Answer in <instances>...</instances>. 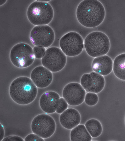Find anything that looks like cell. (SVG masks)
<instances>
[{
    "mask_svg": "<svg viewBox=\"0 0 125 141\" xmlns=\"http://www.w3.org/2000/svg\"><path fill=\"white\" fill-rule=\"evenodd\" d=\"M77 19L83 26L94 28L100 25L105 15L104 8L97 0H84L78 5L76 11Z\"/></svg>",
    "mask_w": 125,
    "mask_h": 141,
    "instance_id": "1",
    "label": "cell"
},
{
    "mask_svg": "<svg viewBox=\"0 0 125 141\" xmlns=\"http://www.w3.org/2000/svg\"><path fill=\"white\" fill-rule=\"evenodd\" d=\"M10 97L16 103L25 105L35 99L37 88L31 78L25 76L16 78L11 83L9 89Z\"/></svg>",
    "mask_w": 125,
    "mask_h": 141,
    "instance_id": "2",
    "label": "cell"
},
{
    "mask_svg": "<svg viewBox=\"0 0 125 141\" xmlns=\"http://www.w3.org/2000/svg\"><path fill=\"white\" fill-rule=\"evenodd\" d=\"M50 0H35L28 7L27 18L30 23L36 26L47 25L52 20L54 11L48 2Z\"/></svg>",
    "mask_w": 125,
    "mask_h": 141,
    "instance_id": "3",
    "label": "cell"
},
{
    "mask_svg": "<svg viewBox=\"0 0 125 141\" xmlns=\"http://www.w3.org/2000/svg\"><path fill=\"white\" fill-rule=\"evenodd\" d=\"M84 46L88 54L96 58L106 55L110 46L109 39L104 33L100 31L91 32L86 37Z\"/></svg>",
    "mask_w": 125,
    "mask_h": 141,
    "instance_id": "4",
    "label": "cell"
},
{
    "mask_svg": "<svg viewBox=\"0 0 125 141\" xmlns=\"http://www.w3.org/2000/svg\"><path fill=\"white\" fill-rule=\"evenodd\" d=\"M35 58L33 49L25 43L16 44L12 47L10 52V58L11 62L20 68L30 66L33 63Z\"/></svg>",
    "mask_w": 125,
    "mask_h": 141,
    "instance_id": "5",
    "label": "cell"
},
{
    "mask_svg": "<svg viewBox=\"0 0 125 141\" xmlns=\"http://www.w3.org/2000/svg\"><path fill=\"white\" fill-rule=\"evenodd\" d=\"M60 48L66 55L74 57L82 52L84 42L81 36L77 32L72 31L63 36L59 42Z\"/></svg>",
    "mask_w": 125,
    "mask_h": 141,
    "instance_id": "6",
    "label": "cell"
},
{
    "mask_svg": "<svg viewBox=\"0 0 125 141\" xmlns=\"http://www.w3.org/2000/svg\"><path fill=\"white\" fill-rule=\"evenodd\" d=\"M66 61V55L61 48L55 47L47 48L41 59L43 66L52 72L62 70L65 65Z\"/></svg>",
    "mask_w": 125,
    "mask_h": 141,
    "instance_id": "7",
    "label": "cell"
},
{
    "mask_svg": "<svg viewBox=\"0 0 125 141\" xmlns=\"http://www.w3.org/2000/svg\"><path fill=\"white\" fill-rule=\"evenodd\" d=\"M32 131L43 139L51 137L56 129L55 122L53 118L46 114H41L35 117L32 121Z\"/></svg>",
    "mask_w": 125,
    "mask_h": 141,
    "instance_id": "8",
    "label": "cell"
},
{
    "mask_svg": "<svg viewBox=\"0 0 125 141\" xmlns=\"http://www.w3.org/2000/svg\"><path fill=\"white\" fill-rule=\"evenodd\" d=\"M55 35L52 29L48 25L36 26L31 30L30 38L35 46L47 48L50 46L54 40Z\"/></svg>",
    "mask_w": 125,
    "mask_h": 141,
    "instance_id": "9",
    "label": "cell"
},
{
    "mask_svg": "<svg viewBox=\"0 0 125 141\" xmlns=\"http://www.w3.org/2000/svg\"><path fill=\"white\" fill-rule=\"evenodd\" d=\"M86 91L80 84L76 82L70 83L66 85L62 92L63 98L71 106L79 105L84 101Z\"/></svg>",
    "mask_w": 125,
    "mask_h": 141,
    "instance_id": "10",
    "label": "cell"
},
{
    "mask_svg": "<svg viewBox=\"0 0 125 141\" xmlns=\"http://www.w3.org/2000/svg\"><path fill=\"white\" fill-rule=\"evenodd\" d=\"M31 79L37 87L44 88L49 86L52 80V72L43 66L35 68L32 71Z\"/></svg>",
    "mask_w": 125,
    "mask_h": 141,
    "instance_id": "11",
    "label": "cell"
},
{
    "mask_svg": "<svg viewBox=\"0 0 125 141\" xmlns=\"http://www.w3.org/2000/svg\"><path fill=\"white\" fill-rule=\"evenodd\" d=\"M60 97L57 93L49 91L43 93L39 101L40 106L44 112L49 114L55 112L58 105Z\"/></svg>",
    "mask_w": 125,
    "mask_h": 141,
    "instance_id": "12",
    "label": "cell"
},
{
    "mask_svg": "<svg viewBox=\"0 0 125 141\" xmlns=\"http://www.w3.org/2000/svg\"><path fill=\"white\" fill-rule=\"evenodd\" d=\"M92 67L94 71L105 76L110 74L113 70V61L109 56H101L94 58Z\"/></svg>",
    "mask_w": 125,
    "mask_h": 141,
    "instance_id": "13",
    "label": "cell"
},
{
    "mask_svg": "<svg viewBox=\"0 0 125 141\" xmlns=\"http://www.w3.org/2000/svg\"><path fill=\"white\" fill-rule=\"evenodd\" d=\"M59 119L61 125L63 127L71 129L79 124L81 118L77 110L69 108L61 114Z\"/></svg>",
    "mask_w": 125,
    "mask_h": 141,
    "instance_id": "14",
    "label": "cell"
},
{
    "mask_svg": "<svg viewBox=\"0 0 125 141\" xmlns=\"http://www.w3.org/2000/svg\"><path fill=\"white\" fill-rule=\"evenodd\" d=\"M92 137L85 126L83 124H79L72 129L70 134L72 141H90Z\"/></svg>",
    "mask_w": 125,
    "mask_h": 141,
    "instance_id": "15",
    "label": "cell"
},
{
    "mask_svg": "<svg viewBox=\"0 0 125 141\" xmlns=\"http://www.w3.org/2000/svg\"><path fill=\"white\" fill-rule=\"evenodd\" d=\"M113 70L118 79L125 81V53L117 56L113 62Z\"/></svg>",
    "mask_w": 125,
    "mask_h": 141,
    "instance_id": "16",
    "label": "cell"
},
{
    "mask_svg": "<svg viewBox=\"0 0 125 141\" xmlns=\"http://www.w3.org/2000/svg\"><path fill=\"white\" fill-rule=\"evenodd\" d=\"M89 73L92 80L88 92L96 94L100 92L103 89L105 85V80L103 76L94 71Z\"/></svg>",
    "mask_w": 125,
    "mask_h": 141,
    "instance_id": "17",
    "label": "cell"
},
{
    "mask_svg": "<svg viewBox=\"0 0 125 141\" xmlns=\"http://www.w3.org/2000/svg\"><path fill=\"white\" fill-rule=\"evenodd\" d=\"M85 126L89 133L93 138L99 136L103 131V127L100 122L95 119H91L87 121Z\"/></svg>",
    "mask_w": 125,
    "mask_h": 141,
    "instance_id": "18",
    "label": "cell"
},
{
    "mask_svg": "<svg viewBox=\"0 0 125 141\" xmlns=\"http://www.w3.org/2000/svg\"><path fill=\"white\" fill-rule=\"evenodd\" d=\"M98 100V97L96 93L89 92L86 94L84 100L88 105L93 106L97 103Z\"/></svg>",
    "mask_w": 125,
    "mask_h": 141,
    "instance_id": "19",
    "label": "cell"
},
{
    "mask_svg": "<svg viewBox=\"0 0 125 141\" xmlns=\"http://www.w3.org/2000/svg\"><path fill=\"white\" fill-rule=\"evenodd\" d=\"M91 80L89 73L84 74L81 78L80 84L87 92H88L90 88Z\"/></svg>",
    "mask_w": 125,
    "mask_h": 141,
    "instance_id": "20",
    "label": "cell"
},
{
    "mask_svg": "<svg viewBox=\"0 0 125 141\" xmlns=\"http://www.w3.org/2000/svg\"><path fill=\"white\" fill-rule=\"evenodd\" d=\"M68 104L63 97L60 98L56 112L61 114L68 108Z\"/></svg>",
    "mask_w": 125,
    "mask_h": 141,
    "instance_id": "21",
    "label": "cell"
},
{
    "mask_svg": "<svg viewBox=\"0 0 125 141\" xmlns=\"http://www.w3.org/2000/svg\"><path fill=\"white\" fill-rule=\"evenodd\" d=\"M33 50L35 58L38 59H42L44 55L46 50L45 48L37 46H35Z\"/></svg>",
    "mask_w": 125,
    "mask_h": 141,
    "instance_id": "22",
    "label": "cell"
},
{
    "mask_svg": "<svg viewBox=\"0 0 125 141\" xmlns=\"http://www.w3.org/2000/svg\"><path fill=\"white\" fill-rule=\"evenodd\" d=\"M44 139L34 133L29 134L25 138L24 141H44Z\"/></svg>",
    "mask_w": 125,
    "mask_h": 141,
    "instance_id": "23",
    "label": "cell"
},
{
    "mask_svg": "<svg viewBox=\"0 0 125 141\" xmlns=\"http://www.w3.org/2000/svg\"><path fill=\"white\" fill-rule=\"evenodd\" d=\"M2 141H24V140L20 136L12 135L4 138Z\"/></svg>",
    "mask_w": 125,
    "mask_h": 141,
    "instance_id": "24",
    "label": "cell"
},
{
    "mask_svg": "<svg viewBox=\"0 0 125 141\" xmlns=\"http://www.w3.org/2000/svg\"><path fill=\"white\" fill-rule=\"evenodd\" d=\"M0 141H1L3 139L4 135V130L3 125L0 123Z\"/></svg>",
    "mask_w": 125,
    "mask_h": 141,
    "instance_id": "25",
    "label": "cell"
},
{
    "mask_svg": "<svg viewBox=\"0 0 125 141\" xmlns=\"http://www.w3.org/2000/svg\"><path fill=\"white\" fill-rule=\"evenodd\" d=\"M7 0H0V6H1L5 3Z\"/></svg>",
    "mask_w": 125,
    "mask_h": 141,
    "instance_id": "26",
    "label": "cell"
},
{
    "mask_svg": "<svg viewBox=\"0 0 125 141\" xmlns=\"http://www.w3.org/2000/svg\"></svg>",
    "mask_w": 125,
    "mask_h": 141,
    "instance_id": "27",
    "label": "cell"
}]
</instances>
